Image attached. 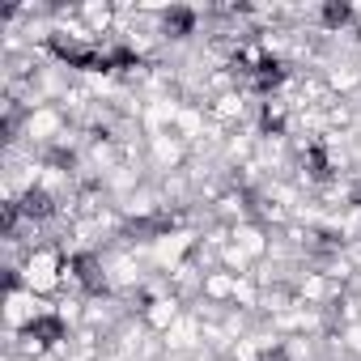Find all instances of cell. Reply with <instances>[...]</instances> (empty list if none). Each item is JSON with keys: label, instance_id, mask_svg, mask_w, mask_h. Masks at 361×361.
<instances>
[{"label": "cell", "instance_id": "cell-8", "mask_svg": "<svg viewBox=\"0 0 361 361\" xmlns=\"http://www.w3.org/2000/svg\"><path fill=\"white\" fill-rule=\"evenodd\" d=\"M259 361H285V348H268V353H264Z\"/></svg>", "mask_w": 361, "mask_h": 361}, {"label": "cell", "instance_id": "cell-4", "mask_svg": "<svg viewBox=\"0 0 361 361\" xmlns=\"http://www.w3.org/2000/svg\"><path fill=\"white\" fill-rule=\"evenodd\" d=\"M196 30V13L192 9H170L166 13V35H192Z\"/></svg>", "mask_w": 361, "mask_h": 361}, {"label": "cell", "instance_id": "cell-7", "mask_svg": "<svg viewBox=\"0 0 361 361\" xmlns=\"http://www.w3.org/2000/svg\"><path fill=\"white\" fill-rule=\"evenodd\" d=\"M281 128H285L281 111H272V106H268V111H264V132H281Z\"/></svg>", "mask_w": 361, "mask_h": 361}, {"label": "cell", "instance_id": "cell-6", "mask_svg": "<svg viewBox=\"0 0 361 361\" xmlns=\"http://www.w3.org/2000/svg\"><path fill=\"white\" fill-rule=\"evenodd\" d=\"M323 22H327V26H344V22H348V5H327V9H323Z\"/></svg>", "mask_w": 361, "mask_h": 361}, {"label": "cell", "instance_id": "cell-5", "mask_svg": "<svg viewBox=\"0 0 361 361\" xmlns=\"http://www.w3.org/2000/svg\"><path fill=\"white\" fill-rule=\"evenodd\" d=\"M306 166H310V174H314V178H327V174H331L327 153H323L319 145H310V149H306Z\"/></svg>", "mask_w": 361, "mask_h": 361}, {"label": "cell", "instance_id": "cell-3", "mask_svg": "<svg viewBox=\"0 0 361 361\" xmlns=\"http://www.w3.org/2000/svg\"><path fill=\"white\" fill-rule=\"evenodd\" d=\"M73 276H77V285L90 289V293L102 289V272H98V264H94L90 255H77V259H73Z\"/></svg>", "mask_w": 361, "mask_h": 361}, {"label": "cell", "instance_id": "cell-2", "mask_svg": "<svg viewBox=\"0 0 361 361\" xmlns=\"http://www.w3.org/2000/svg\"><path fill=\"white\" fill-rule=\"evenodd\" d=\"M22 213H26L30 221H43V217H51V213H56V200H51L43 188H30V192L22 196Z\"/></svg>", "mask_w": 361, "mask_h": 361}, {"label": "cell", "instance_id": "cell-1", "mask_svg": "<svg viewBox=\"0 0 361 361\" xmlns=\"http://www.w3.org/2000/svg\"><path fill=\"white\" fill-rule=\"evenodd\" d=\"M26 336L39 340V344H56V340H64V323L56 314H39V319L26 323Z\"/></svg>", "mask_w": 361, "mask_h": 361}]
</instances>
